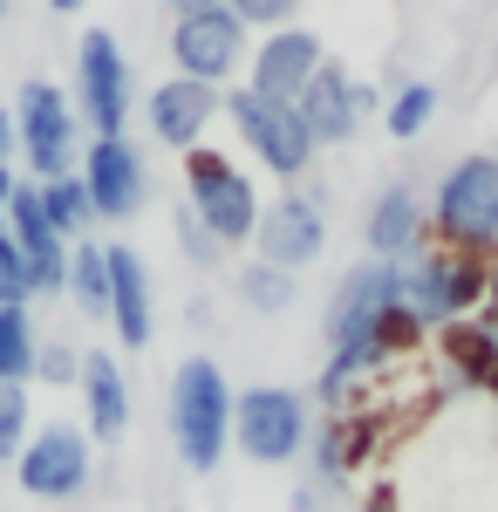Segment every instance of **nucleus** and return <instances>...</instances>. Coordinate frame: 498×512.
Segmentation results:
<instances>
[{"instance_id":"obj_1","label":"nucleus","mask_w":498,"mask_h":512,"mask_svg":"<svg viewBox=\"0 0 498 512\" xmlns=\"http://www.w3.org/2000/svg\"><path fill=\"white\" fill-rule=\"evenodd\" d=\"M321 342H328V362H321V376H314V403H321L328 417H348L355 390H362L369 376H383L403 349L423 342V328L403 315V301H396V267L355 260V267L335 280V294H328Z\"/></svg>"},{"instance_id":"obj_2","label":"nucleus","mask_w":498,"mask_h":512,"mask_svg":"<svg viewBox=\"0 0 498 512\" xmlns=\"http://www.w3.org/2000/svg\"><path fill=\"white\" fill-rule=\"evenodd\" d=\"M164 431L192 478H212L232 451V383L212 355H185L164 390Z\"/></svg>"},{"instance_id":"obj_3","label":"nucleus","mask_w":498,"mask_h":512,"mask_svg":"<svg viewBox=\"0 0 498 512\" xmlns=\"http://www.w3.org/2000/svg\"><path fill=\"white\" fill-rule=\"evenodd\" d=\"M485 294H492V260H478V253H451V246L430 239L410 260H396V301H403V315L417 321L423 335L478 321Z\"/></svg>"},{"instance_id":"obj_4","label":"nucleus","mask_w":498,"mask_h":512,"mask_svg":"<svg viewBox=\"0 0 498 512\" xmlns=\"http://www.w3.org/2000/svg\"><path fill=\"white\" fill-rule=\"evenodd\" d=\"M423 205H430V239L437 246L478 253V260L498 253V158L492 151H471V158L444 164L437 192Z\"/></svg>"},{"instance_id":"obj_5","label":"nucleus","mask_w":498,"mask_h":512,"mask_svg":"<svg viewBox=\"0 0 498 512\" xmlns=\"http://www.w3.org/2000/svg\"><path fill=\"white\" fill-rule=\"evenodd\" d=\"M314 437V396L294 383H253L232 396V444L253 465H294Z\"/></svg>"},{"instance_id":"obj_6","label":"nucleus","mask_w":498,"mask_h":512,"mask_svg":"<svg viewBox=\"0 0 498 512\" xmlns=\"http://www.w3.org/2000/svg\"><path fill=\"white\" fill-rule=\"evenodd\" d=\"M14 137H21V164L28 178L48 185V178H69L82 164V117L69 103V89H55L48 76H28L14 89Z\"/></svg>"},{"instance_id":"obj_7","label":"nucleus","mask_w":498,"mask_h":512,"mask_svg":"<svg viewBox=\"0 0 498 512\" xmlns=\"http://www.w3.org/2000/svg\"><path fill=\"white\" fill-rule=\"evenodd\" d=\"M260 185L226 158V151H185V212H192L219 246H253V226H260Z\"/></svg>"},{"instance_id":"obj_8","label":"nucleus","mask_w":498,"mask_h":512,"mask_svg":"<svg viewBox=\"0 0 498 512\" xmlns=\"http://www.w3.org/2000/svg\"><path fill=\"white\" fill-rule=\"evenodd\" d=\"M76 117L89 137H130V103H137V76L130 55L110 28H82L76 41Z\"/></svg>"},{"instance_id":"obj_9","label":"nucleus","mask_w":498,"mask_h":512,"mask_svg":"<svg viewBox=\"0 0 498 512\" xmlns=\"http://www.w3.org/2000/svg\"><path fill=\"white\" fill-rule=\"evenodd\" d=\"M226 123L239 130V144L253 151V158L267 164L273 178H287V185H301L307 171H314V137H307V123L294 103H267V96H253L246 82L226 89Z\"/></svg>"},{"instance_id":"obj_10","label":"nucleus","mask_w":498,"mask_h":512,"mask_svg":"<svg viewBox=\"0 0 498 512\" xmlns=\"http://www.w3.org/2000/svg\"><path fill=\"white\" fill-rule=\"evenodd\" d=\"M14 478H21V492L41 499V506H69V499L89 492V478H96V437L82 431V424H35L28 451L14 458Z\"/></svg>"},{"instance_id":"obj_11","label":"nucleus","mask_w":498,"mask_h":512,"mask_svg":"<svg viewBox=\"0 0 498 512\" xmlns=\"http://www.w3.org/2000/svg\"><path fill=\"white\" fill-rule=\"evenodd\" d=\"M328 253V205L321 192H301L287 185L280 198L260 205V226H253V260H267L280 274H301Z\"/></svg>"},{"instance_id":"obj_12","label":"nucleus","mask_w":498,"mask_h":512,"mask_svg":"<svg viewBox=\"0 0 498 512\" xmlns=\"http://www.w3.org/2000/svg\"><path fill=\"white\" fill-rule=\"evenodd\" d=\"M246 55H253V28H246L232 7H205V14L171 21V62H178V76L226 89V82L246 69Z\"/></svg>"},{"instance_id":"obj_13","label":"nucleus","mask_w":498,"mask_h":512,"mask_svg":"<svg viewBox=\"0 0 498 512\" xmlns=\"http://www.w3.org/2000/svg\"><path fill=\"white\" fill-rule=\"evenodd\" d=\"M76 178H82V192H89L103 226L137 219L144 198H151V164H144V144H130V137H89Z\"/></svg>"},{"instance_id":"obj_14","label":"nucleus","mask_w":498,"mask_h":512,"mask_svg":"<svg viewBox=\"0 0 498 512\" xmlns=\"http://www.w3.org/2000/svg\"><path fill=\"white\" fill-rule=\"evenodd\" d=\"M294 110H301L314 151H335V144H355V130H362L369 117H383V96H376L369 82H355L342 62H321V76L301 89Z\"/></svg>"},{"instance_id":"obj_15","label":"nucleus","mask_w":498,"mask_h":512,"mask_svg":"<svg viewBox=\"0 0 498 512\" xmlns=\"http://www.w3.org/2000/svg\"><path fill=\"white\" fill-rule=\"evenodd\" d=\"M321 62H328V48L314 28H273V35L253 41V55H246V89L253 96H267V103H301V89L321 76Z\"/></svg>"},{"instance_id":"obj_16","label":"nucleus","mask_w":498,"mask_h":512,"mask_svg":"<svg viewBox=\"0 0 498 512\" xmlns=\"http://www.w3.org/2000/svg\"><path fill=\"white\" fill-rule=\"evenodd\" d=\"M226 117V89H212V82H192V76H164L144 96V130H151L164 151H198L205 144V130Z\"/></svg>"},{"instance_id":"obj_17","label":"nucleus","mask_w":498,"mask_h":512,"mask_svg":"<svg viewBox=\"0 0 498 512\" xmlns=\"http://www.w3.org/2000/svg\"><path fill=\"white\" fill-rule=\"evenodd\" d=\"M362 239H369V260H383V267H396V260H410L417 246H430V205H423L417 185H383V192L369 198V219H362Z\"/></svg>"},{"instance_id":"obj_18","label":"nucleus","mask_w":498,"mask_h":512,"mask_svg":"<svg viewBox=\"0 0 498 512\" xmlns=\"http://www.w3.org/2000/svg\"><path fill=\"white\" fill-rule=\"evenodd\" d=\"M103 253H110V328H116V342H123V349H151L157 294H151V267H144V253L123 246V239H110Z\"/></svg>"},{"instance_id":"obj_19","label":"nucleus","mask_w":498,"mask_h":512,"mask_svg":"<svg viewBox=\"0 0 498 512\" xmlns=\"http://www.w3.org/2000/svg\"><path fill=\"white\" fill-rule=\"evenodd\" d=\"M76 396H82V431L96 444H116L130 431V376H123V362L110 349H82Z\"/></svg>"},{"instance_id":"obj_20","label":"nucleus","mask_w":498,"mask_h":512,"mask_svg":"<svg viewBox=\"0 0 498 512\" xmlns=\"http://www.w3.org/2000/svg\"><path fill=\"white\" fill-rule=\"evenodd\" d=\"M362 465V424L355 417H321L307 437V485L314 492H348V472Z\"/></svg>"},{"instance_id":"obj_21","label":"nucleus","mask_w":498,"mask_h":512,"mask_svg":"<svg viewBox=\"0 0 498 512\" xmlns=\"http://www.w3.org/2000/svg\"><path fill=\"white\" fill-rule=\"evenodd\" d=\"M62 294L76 301V315L110 321V253H103V239H76V246H69V280H62Z\"/></svg>"},{"instance_id":"obj_22","label":"nucleus","mask_w":498,"mask_h":512,"mask_svg":"<svg viewBox=\"0 0 498 512\" xmlns=\"http://www.w3.org/2000/svg\"><path fill=\"white\" fill-rule=\"evenodd\" d=\"M430 117H437V82L410 76V82H396V89H389V103H383V130L396 137V144H417L423 130H430Z\"/></svg>"},{"instance_id":"obj_23","label":"nucleus","mask_w":498,"mask_h":512,"mask_svg":"<svg viewBox=\"0 0 498 512\" xmlns=\"http://www.w3.org/2000/svg\"><path fill=\"white\" fill-rule=\"evenodd\" d=\"M41 328L35 308H0V383H35Z\"/></svg>"},{"instance_id":"obj_24","label":"nucleus","mask_w":498,"mask_h":512,"mask_svg":"<svg viewBox=\"0 0 498 512\" xmlns=\"http://www.w3.org/2000/svg\"><path fill=\"white\" fill-rule=\"evenodd\" d=\"M41 212H48V226L69 239V246H76V239H89V226H96V205H89V192H82L76 171L41 185Z\"/></svg>"},{"instance_id":"obj_25","label":"nucleus","mask_w":498,"mask_h":512,"mask_svg":"<svg viewBox=\"0 0 498 512\" xmlns=\"http://www.w3.org/2000/svg\"><path fill=\"white\" fill-rule=\"evenodd\" d=\"M232 287H239V308H253V315H287L294 308V274H280L267 260H246L232 274Z\"/></svg>"},{"instance_id":"obj_26","label":"nucleus","mask_w":498,"mask_h":512,"mask_svg":"<svg viewBox=\"0 0 498 512\" xmlns=\"http://www.w3.org/2000/svg\"><path fill=\"white\" fill-rule=\"evenodd\" d=\"M35 437V396L28 383H0V465H14Z\"/></svg>"},{"instance_id":"obj_27","label":"nucleus","mask_w":498,"mask_h":512,"mask_svg":"<svg viewBox=\"0 0 498 512\" xmlns=\"http://www.w3.org/2000/svg\"><path fill=\"white\" fill-rule=\"evenodd\" d=\"M76 376H82V349L62 342V335H48L41 355H35V383H48V390H76Z\"/></svg>"},{"instance_id":"obj_28","label":"nucleus","mask_w":498,"mask_h":512,"mask_svg":"<svg viewBox=\"0 0 498 512\" xmlns=\"http://www.w3.org/2000/svg\"><path fill=\"white\" fill-rule=\"evenodd\" d=\"M171 233H178V253L192 260L198 274H212V267L226 260V246H219V239L205 233V226H198V219H192V212H185V205H178V219H171Z\"/></svg>"},{"instance_id":"obj_29","label":"nucleus","mask_w":498,"mask_h":512,"mask_svg":"<svg viewBox=\"0 0 498 512\" xmlns=\"http://www.w3.org/2000/svg\"><path fill=\"white\" fill-rule=\"evenodd\" d=\"M28 301H35V287H28V267H21V246L0 219V308H28Z\"/></svg>"},{"instance_id":"obj_30","label":"nucleus","mask_w":498,"mask_h":512,"mask_svg":"<svg viewBox=\"0 0 498 512\" xmlns=\"http://www.w3.org/2000/svg\"><path fill=\"white\" fill-rule=\"evenodd\" d=\"M232 14L246 21V28H294V14H301V0H226Z\"/></svg>"},{"instance_id":"obj_31","label":"nucleus","mask_w":498,"mask_h":512,"mask_svg":"<svg viewBox=\"0 0 498 512\" xmlns=\"http://www.w3.org/2000/svg\"><path fill=\"white\" fill-rule=\"evenodd\" d=\"M21 158V137H14V110H0V164Z\"/></svg>"},{"instance_id":"obj_32","label":"nucleus","mask_w":498,"mask_h":512,"mask_svg":"<svg viewBox=\"0 0 498 512\" xmlns=\"http://www.w3.org/2000/svg\"><path fill=\"white\" fill-rule=\"evenodd\" d=\"M14 192H21V171H14V164H0V212L14 205Z\"/></svg>"},{"instance_id":"obj_33","label":"nucleus","mask_w":498,"mask_h":512,"mask_svg":"<svg viewBox=\"0 0 498 512\" xmlns=\"http://www.w3.org/2000/svg\"><path fill=\"white\" fill-rule=\"evenodd\" d=\"M171 7V21H185V14H205V7H226V0H164Z\"/></svg>"},{"instance_id":"obj_34","label":"nucleus","mask_w":498,"mask_h":512,"mask_svg":"<svg viewBox=\"0 0 498 512\" xmlns=\"http://www.w3.org/2000/svg\"><path fill=\"white\" fill-rule=\"evenodd\" d=\"M89 0H48V14H82Z\"/></svg>"},{"instance_id":"obj_35","label":"nucleus","mask_w":498,"mask_h":512,"mask_svg":"<svg viewBox=\"0 0 498 512\" xmlns=\"http://www.w3.org/2000/svg\"><path fill=\"white\" fill-rule=\"evenodd\" d=\"M0 21H7V0H0Z\"/></svg>"},{"instance_id":"obj_36","label":"nucleus","mask_w":498,"mask_h":512,"mask_svg":"<svg viewBox=\"0 0 498 512\" xmlns=\"http://www.w3.org/2000/svg\"><path fill=\"white\" fill-rule=\"evenodd\" d=\"M492 287H498V267H492Z\"/></svg>"}]
</instances>
